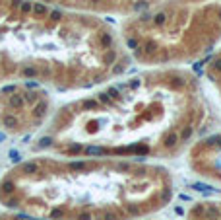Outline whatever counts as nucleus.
<instances>
[{
	"label": "nucleus",
	"instance_id": "nucleus-1",
	"mask_svg": "<svg viewBox=\"0 0 221 220\" xmlns=\"http://www.w3.org/2000/svg\"><path fill=\"white\" fill-rule=\"evenodd\" d=\"M210 113L192 70L145 68L56 107L29 150L136 162L173 160L206 135Z\"/></svg>",
	"mask_w": 221,
	"mask_h": 220
},
{
	"label": "nucleus",
	"instance_id": "nucleus-2",
	"mask_svg": "<svg viewBox=\"0 0 221 220\" xmlns=\"http://www.w3.org/2000/svg\"><path fill=\"white\" fill-rule=\"evenodd\" d=\"M175 197L155 162L35 154L0 173V204L39 220H142Z\"/></svg>",
	"mask_w": 221,
	"mask_h": 220
},
{
	"label": "nucleus",
	"instance_id": "nucleus-3",
	"mask_svg": "<svg viewBox=\"0 0 221 220\" xmlns=\"http://www.w3.org/2000/svg\"><path fill=\"white\" fill-rule=\"evenodd\" d=\"M130 66L132 58L109 20L35 0H0V86L84 92Z\"/></svg>",
	"mask_w": 221,
	"mask_h": 220
},
{
	"label": "nucleus",
	"instance_id": "nucleus-4",
	"mask_svg": "<svg viewBox=\"0 0 221 220\" xmlns=\"http://www.w3.org/2000/svg\"><path fill=\"white\" fill-rule=\"evenodd\" d=\"M119 35L132 64L184 68L221 39V0H159L124 18Z\"/></svg>",
	"mask_w": 221,
	"mask_h": 220
},
{
	"label": "nucleus",
	"instance_id": "nucleus-5",
	"mask_svg": "<svg viewBox=\"0 0 221 220\" xmlns=\"http://www.w3.org/2000/svg\"><path fill=\"white\" fill-rule=\"evenodd\" d=\"M54 109L53 96L43 86H0V133L8 138L35 135L49 123Z\"/></svg>",
	"mask_w": 221,
	"mask_h": 220
},
{
	"label": "nucleus",
	"instance_id": "nucleus-6",
	"mask_svg": "<svg viewBox=\"0 0 221 220\" xmlns=\"http://www.w3.org/2000/svg\"><path fill=\"white\" fill-rule=\"evenodd\" d=\"M35 2L54 6V8L68 10V12L105 18V20L116 16L124 20L132 14L147 8V6H153L159 0H35Z\"/></svg>",
	"mask_w": 221,
	"mask_h": 220
},
{
	"label": "nucleus",
	"instance_id": "nucleus-7",
	"mask_svg": "<svg viewBox=\"0 0 221 220\" xmlns=\"http://www.w3.org/2000/svg\"><path fill=\"white\" fill-rule=\"evenodd\" d=\"M186 154L188 166L194 173L221 183V135L198 138Z\"/></svg>",
	"mask_w": 221,
	"mask_h": 220
},
{
	"label": "nucleus",
	"instance_id": "nucleus-8",
	"mask_svg": "<svg viewBox=\"0 0 221 220\" xmlns=\"http://www.w3.org/2000/svg\"><path fill=\"white\" fill-rule=\"evenodd\" d=\"M204 76H206V82L215 92L217 99L221 101V47L215 49L208 57V61L204 64Z\"/></svg>",
	"mask_w": 221,
	"mask_h": 220
},
{
	"label": "nucleus",
	"instance_id": "nucleus-9",
	"mask_svg": "<svg viewBox=\"0 0 221 220\" xmlns=\"http://www.w3.org/2000/svg\"><path fill=\"white\" fill-rule=\"evenodd\" d=\"M186 220H221V201H198L188 209Z\"/></svg>",
	"mask_w": 221,
	"mask_h": 220
},
{
	"label": "nucleus",
	"instance_id": "nucleus-10",
	"mask_svg": "<svg viewBox=\"0 0 221 220\" xmlns=\"http://www.w3.org/2000/svg\"><path fill=\"white\" fill-rule=\"evenodd\" d=\"M0 220H39V218H31L25 214H18V212H0Z\"/></svg>",
	"mask_w": 221,
	"mask_h": 220
}]
</instances>
